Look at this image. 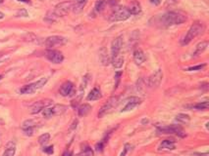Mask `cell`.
I'll use <instances>...</instances> for the list:
<instances>
[{"mask_svg":"<svg viewBox=\"0 0 209 156\" xmlns=\"http://www.w3.org/2000/svg\"><path fill=\"white\" fill-rule=\"evenodd\" d=\"M52 103L51 100H42V101H38L36 103H34L30 108V113L31 114H37L38 112L42 111L44 108H48L50 104Z\"/></svg>","mask_w":209,"mask_h":156,"instance_id":"13","label":"cell"},{"mask_svg":"<svg viewBox=\"0 0 209 156\" xmlns=\"http://www.w3.org/2000/svg\"><path fill=\"white\" fill-rule=\"evenodd\" d=\"M42 115L43 117L45 118H51L52 116H54V109H53V106L52 108H46L42 110Z\"/></svg>","mask_w":209,"mask_h":156,"instance_id":"30","label":"cell"},{"mask_svg":"<svg viewBox=\"0 0 209 156\" xmlns=\"http://www.w3.org/2000/svg\"><path fill=\"white\" fill-rule=\"evenodd\" d=\"M16 153V145L14 143H9L7 144V148L5 149L2 156H14Z\"/></svg>","mask_w":209,"mask_h":156,"instance_id":"27","label":"cell"},{"mask_svg":"<svg viewBox=\"0 0 209 156\" xmlns=\"http://www.w3.org/2000/svg\"><path fill=\"white\" fill-rule=\"evenodd\" d=\"M140 103H141V98H139V97H131V98H129L128 102H127V104L124 106V108L121 110V112L130 111V110L134 109L135 106H138Z\"/></svg>","mask_w":209,"mask_h":156,"instance_id":"14","label":"cell"},{"mask_svg":"<svg viewBox=\"0 0 209 156\" xmlns=\"http://www.w3.org/2000/svg\"><path fill=\"white\" fill-rule=\"evenodd\" d=\"M77 124H78V120H75L74 123L72 124V127H71V130H74L75 128H77Z\"/></svg>","mask_w":209,"mask_h":156,"instance_id":"41","label":"cell"},{"mask_svg":"<svg viewBox=\"0 0 209 156\" xmlns=\"http://www.w3.org/2000/svg\"><path fill=\"white\" fill-rule=\"evenodd\" d=\"M101 98V92H100V89L98 87H94L91 91L90 92V94L87 95L86 97V100L87 101H97Z\"/></svg>","mask_w":209,"mask_h":156,"instance_id":"20","label":"cell"},{"mask_svg":"<svg viewBox=\"0 0 209 156\" xmlns=\"http://www.w3.org/2000/svg\"><path fill=\"white\" fill-rule=\"evenodd\" d=\"M104 146H105V143H102V142H99L98 143H96V145H95V149L97 150V151H102L103 148H104Z\"/></svg>","mask_w":209,"mask_h":156,"instance_id":"37","label":"cell"},{"mask_svg":"<svg viewBox=\"0 0 209 156\" xmlns=\"http://www.w3.org/2000/svg\"><path fill=\"white\" fill-rule=\"evenodd\" d=\"M197 155H199V156H208V153L207 152H205V153H196Z\"/></svg>","mask_w":209,"mask_h":156,"instance_id":"45","label":"cell"},{"mask_svg":"<svg viewBox=\"0 0 209 156\" xmlns=\"http://www.w3.org/2000/svg\"><path fill=\"white\" fill-rule=\"evenodd\" d=\"M3 1H4V0H0V4H1V3H3Z\"/></svg>","mask_w":209,"mask_h":156,"instance_id":"47","label":"cell"},{"mask_svg":"<svg viewBox=\"0 0 209 156\" xmlns=\"http://www.w3.org/2000/svg\"><path fill=\"white\" fill-rule=\"evenodd\" d=\"M91 110V106L90 105V104H87V103H83V104H81L79 106V108H78V114H79V116H85V115H87L88 114V112H90Z\"/></svg>","mask_w":209,"mask_h":156,"instance_id":"24","label":"cell"},{"mask_svg":"<svg viewBox=\"0 0 209 156\" xmlns=\"http://www.w3.org/2000/svg\"><path fill=\"white\" fill-rule=\"evenodd\" d=\"M48 81L47 77H42L38 81L34 82V83L28 84L26 86H24L20 89V93L23 95H30V94H34L35 92H36L38 89L42 88Z\"/></svg>","mask_w":209,"mask_h":156,"instance_id":"4","label":"cell"},{"mask_svg":"<svg viewBox=\"0 0 209 156\" xmlns=\"http://www.w3.org/2000/svg\"><path fill=\"white\" fill-rule=\"evenodd\" d=\"M163 78V72L161 69H157L155 70L152 74L148 77L147 80V85L150 88H156L160 85V83L162 82Z\"/></svg>","mask_w":209,"mask_h":156,"instance_id":"10","label":"cell"},{"mask_svg":"<svg viewBox=\"0 0 209 156\" xmlns=\"http://www.w3.org/2000/svg\"><path fill=\"white\" fill-rule=\"evenodd\" d=\"M88 0H75L73 2V7H72V10H73L74 13L78 14L80 12H82L83 9L85 8V6L87 4Z\"/></svg>","mask_w":209,"mask_h":156,"instance_id":"19","label":"cell"},{"mask_svg":"<svg viewBox=\"0 0 209 156\" xmlns=\"http://www.w3.org/2000/svg\"><path fill=\"white\" fill-rule=\"evenodd\" d=\"M90 77H91V75L90 74H85L84 77H83V81H82V84H81V86H80V89H79V98H78V103H79V101H81V98H82V97H83V94H84V92H85V88H86V85H87V82H88V80H90Z\"/></svg>","mask_w":209,"mask_h":156,"instance_id":"21","label":"cell"},{"mask_svg":"<svg viewBox=\"0 0 209 156\" xmlns=\"http://www.w3.org/2000/svg\"><path fill=\"white\" fill-rule=\"evenodd\" d=\"M36 125V123L33 119H29V120H26L25 122H24L22 125V129L24 131V133H25V135L29 136V137L33 136Z\"/></svg>","mask_w":209,"mask_h":156,"instance_id":"15","label":"cell"},{"mask_svg":"<svg viewBox=\"0 0 209 156\" xmlns=\"http://www.w3.org/2000/svg\"><path fill=\"white\" fill-rule=\"evenodd\" d=\"M188 17L186 14L178 11H169L164 13L163 15L159 16L157 18V22L161 27L169 28L181 24L187 21Z\"/></svg>","mask_w":209,"mask_h":156,"instance_id":"1","label":"cell"},{"mask_svg":"<svg viewBox=\"0 0 209 156\" xmlns=\"http://www.w3.org/2000/svg\"><path fill=\"white\" fill-rule=\"evenodd\" d=\"M122 74H123L122 71H117V72L115 73V76H114V78H115V85H114L113 91H115V90L118 88L120 81H121V76H122Z\"/></svg>","mask_w":209,"mask_h":156,"instance_id":"33","label":"cell"},{"mask_svg":"<svg viewBox=\"0 0 209 156\" xmlns=\"http://www.w3.org/2000/svg\"><path fill=\"white\" fill-rule=\"evenodd\" d=\"M111 63H112V65H113L114 68H116V69L121 68L124 64V57L119 55V56L115 57V58L111 59Z\"/></svg>","mask_w":209,"mask_h":156,"instance_id":"25","label":"cell"},{"mask_svg":"<svg viewBox=\"0 0 209 156\" xmlns=\"http://www.w3.org/2000/svg\"><path fill=\"white\" fill-rule=\"evenodd\" d=\"M78 156H93V151L91 149V147L86 145L82 149V151L78 154Z\"/></svg>","mask_w":209,"mask_h":156,"instance_id":"29","label":"cell"},{"mask_svg":"<svg viewBox=\"0 0 209 156\" xmlns=\"http://www.w3.org/2000/svg\"><path fill=\"white\" fill-rule=\"evenodd\" d=\"M107 2L112 6V7H117V4H118V0H107Z\"/></svg>","mask_w":209,"mask_h":156,"instance_id":"39","label":"cell"},{"mask_svg":"<svg viewBox=\"0 0 209 156\" xmlns=\"http://www.w3.org/2000/svg\"><path fill=\"white\" fill-rule=\"evenodd\" d=\"M127 8H128L129 12L131 13V15H139L141 13L140 3L139 1H136V0H133Z\"/></svg>","mask_w":209,"mask_h":156,"instance_id":"16","label":"cell"},{"mask_svg":"<svg viewBox=\"0 0 209 156\" xmlns=\"http://www.w3.org/2000/svg\"><path fill=\"white\" fill-rule=\"evenodd\" d=\"M192 108H195V109H198V110H205L208 108V102H202V103H196L195 105L191 106Z\"/></svg>","mask_w":209,"mask_h":156,"instance_id":"32","label":"cell"},{"mask_svg":"<svg viewBox=\"0 0 209 156\" xmlns=\"http://www.w3.org/2000/svg\"><path fill=\"white\" fill-rule=\"evenodd\" d=\"M66 38L63 37V36H60V35H52V36H49L47 37L44 41V44L47 48H53V47H56V46H61V45H64L66 43Z\"/></svg>","mask_w":209,"mask_h":156,"instance_id":"8","label":"cell"},{"mask_svg":"<svg viewBox=\"0 0 209 156\" xmlns=\"http://www.w3.org/2000/svg\"><path fill=\"white\" fill-rule=\"evenodd\" d=\"M59 93L63 97H72L75 94V86L71 81H66L61 85Z\"/></svg>","mask_w":209,"mask_h":156,"instance_id":"12","label":"cell"},{"mask_svg":"<svg viewBox=\"0 0 209 156\" xmlns=\"http://www.w3.org/2000/svg\"><path fill=\"white\" fill-rule=\"evenodd\" d=\"M106 4H107V0H97V1L95 2V5H94L95 13H97V14L101 13L104 9H105Z\"/></svg>","mask_w":209,"mask_h":156,"instance_id":"26","label":"cell"},{"mask_svg":"<svg viewBox=\"0 0 209 156\" xmlns=\"http://www.w3.org/2000/svg\"><path fill=\"white\" fill-rule=\"evenodd\" d=\"M63 156H73V152L71 151H65L63 154Z\"/></svg>","mask_w":209,"mask_h":156,"instance_id":"42","label":"cell"},{"mask_svg":"<svg viewBox=\"0 0 209 156\" xmlns=\"http://www.w3.org/2000/svg\"><path fill=\"white\" fill-rule=\"evenodd\" d=\"M4 18V14L2 12H0V20H2Z\"/></svg>","mask_w":209,"mask_h":156,"instance_id":"46","label":"cell"},{"mask_svg":"<svg viewBox=\"0 0 209 156\" xmlns=\"http://www.w3.org/2000/svg\"><path fill=\"white\" fill-rule=\"evenodd\" d=\"M118 103H119V98L118 97L110 98L108 100V102L104 103L102 105V108H100V110L98 112V117L102 118L103 116H105L106 114H109L110 112H112L116 108V106L118 105Z\"/></svg>","mask_w":209,"mask_h":156,"instance_id":"5","label":"cell"},{"mask_svg":"<svg viewBox=\"0 0 209 156\" xmlns=\"http://www.w3.org/2000/svg\"><path fill=\"white\" fill-rule=\"evenodd\" d=\"M206 67L205 63H202V64H198V65H195V67H190V68H188L186 70L187 71H194V70H201L203 69L204 68Z\"/></svg>","mask_w":209,"mask_h":156,"instance_id":"34","label":"cell"},{"mask_svg":"<svg viewBox=\"0 0 209 156\" xmlns=\"http://www.w3.org/2000/svg\"><path fill=\"white\" fill-rule=\"evenodd\" d=\"M99 61L102 65H108L111 63V58L109 57L106 48H101V50L99 51Z\"/></svg>","mask_w":209,"mask_h":156,"instance_id":"18","label":"cell"},{"mask_svg":"<svg viewBox=\"0 0 209 156\" xmlns=\"http://www.w3.org/2000/svg\"><path fill=\"white\" fill-rule=\"evenodd\" d=\"M147 123H148V119H146V118L141 120V124H147Z\"/></svg>","mask_w":209,"mask_h":156,"instance_id":"44","label":"cell"},{"mask_svg":"<svg viewBox=\"0 0 209 156\" xmlns=\"http://www.w3.org/2000/svg\"><path fill=\"white\" fill-rule=\"evenodd\" d=\"M42 151H43V152H45V153H46V154H48V155H51V154H53V152H54L53 145H49V146H45V147H43Z\"/></svg>","mask_w":209,"mask_h":156,"instance_id":"36","label":"cell"},{"mask_svg":"<svg viewBox=\"0 0 209 156\" xmlns=\"http://www.w3.org/2000/svg\"><path fill=\"white\" fill-rule=\"evenodd\" d=\"M16 16H17V17H25V18H27V17H29V13H28V11L26 9H21V10H19L17 12Z\"/></svg>","mask_w":209,"mask_h":156,"instance_id":"35","label":"cell"},{"mask_svg":"<svg viewBox=\"0 0 209 156\" xmlns=\"http://www.w3.org/2000/svg\"><path fill=\"white\" fill-rule=\"evenodd\" d=\"M131 13L129 12L127 7H123V6H118L115 7L114 11L112 12V14L110 15L109 17V21L112 23L115 22H123L128 20L129 18L131 17Z\"/></svg>","mask_w":209,"mask_h":156,"instance_id":"3","label":"cell"},{"mask_svg":"<svg viewBox=\"0 0 209 156\" xmlns=\"http://www.w3.org/2000/svg\"><path fill=\"white\" fill-rule=\"evenodd\" d=\"M45 57L46 59L51 62L52 63H61L64 61V56L63 54L58 51V50H53V49H49L45 52Z\"/></svg>","mask_w":209,"mask_h":156,"instance_id":"9","label":"cell"},{"mask_svg":"<svg viewBox=\"0 0 209 156\" xmlns=\"http://www.w3.org/2000/svg\"><path fill=\"white\" fill-rule=\"evenodd\" d=\"M72 7H73V2L72 1H64L56 5L55 9L52 12L55 15V17L58 19L69 14V12L72 10Z\"/></svg>","mask_w":209,"mask_h":156,"instance_id":"6","label":"cell"},{"mask_svg":"<svg viewBox=\"0 0 209 156\" xmlns=\"http://www.w3.org/2000/svg\"><path fill=\"white\" fill-rule=\"evenodd\" d=\"M146 55H144L143 51L140 50V49H136V50L134 52V61H135V64L141 65L144 62H146Z\"/></svg>","mask_w":209,"mask_h":156,"instance_id":"17","label":"cell"},{"mask_svg":"<svg viewBox=\"0 0 209 156\" xmlns=\"http://www.w3.org/2000/svg\"><path fill=\"white\" fill-rule=\"evenodd\" d=\"M176 144L174 139H164V141L160 143L159 145V149H170L173 150L175 149Z\"/></svg>","mask_w":209,"mask_h":156,"instance_id":"22","label":"cell"},{"mask_svg":"<svg viewBox=\"0 0 209 156\" xmlns=\"http://www.w3.org/2000/svg\"><path fill=\"white\" fill-rule=\"evenodd\" d=\"M3 78V75H0V80H1Z\"/></svg>","mask_w":209,"mask_h":156,"instance_id":"48","label":"cell"},{"mask_svg":"<svg viewBox=\"0 0 209 156\" xmlns=\"http://www.w3.org/2000/svg\"><path fill=\"white\" fill-rule=\"evenodd\" d=\"M157 131L158 133L160 134H170V135H178L180 137H184V130L180 127V126H177V125H170V126H160V127H157Z\"/></svg>","mask_w":209,"mask_h":156,"instance_id":"7","label":"cell"},{"mask_svg":"<svg viewBox=\"0 0 209 156\" xmlns=\"http://www.w3.org/2000/svg\"><path fill=\"white\" fill-rule=\"evenodd\" d=\"M19 2H24V3H27V4H30V0H18Z\"/></svg>","mask_w":209,"mask_h":156,"instance_id":"43","label":"cell"},{"mask_svg":"<svg viewBox=\"0 0 209 156\" xmlns=\"http://www.w3.org/2000/svg\"><path fill=\"white\" fill-rule=\"evenodd\" d=\"M207 46H208V42H207V41H201V42L198 43V44L196 45L195 50L194 54H192V56L196 57V56L201 55V54L206 50Z\"/></svg>","mask_w":209,"mask_h":156,"instance_id":"23","label":"cell"},{"mask_svg":"<svg viewBox=\"0 0 209 156\" xmlns=\"http://www.w3.org/2000/svg\"><path fill=\"white\" fill-rule=\"evenodd\" d=\"M205 27L202 23L200 22H195L190 26L189 31L187 32V34L184 36V38L181 41L182 45H188L189 43H190L192 39H195V37H197L198 35H200L204 31Z\"/></svg>","mask_w":209,"mask_h":156,"instance_id":"2","label":"cell"},{"mask_svg":"<svg viewBox=\"0 0 209 156\" xmlns=\"http://www.w3.org/2000/svg\"><path fill=\"white\" fill-rule=\"evenodd\" d=\"M122 47H123V36L120 35L112 41V44H111V59H113V58H115V57L119 56Z\"/></svg>","mask_w":209,"mask_h":156,"instance_id":"11","label":"cell"},{"mask_svg":"<svg viewBox=\"0 0 209 156\" xmlns=\"http://www.w3.org/2000/svg\"><path fill=\"white\" fill-rule=\"evenodd\" d=\"M49 139H50V135L48 133H45V134H42L41 137L38 138V143H39V144L44 145L49 142Z\"/></svg>","mask_w":209,"mask_h":156,"instance_id":"31","label":"cell"},{"mask_svg":"<svg viewBox=\"0 0 209 156\" xmlns=\"http://www.w3.org/2000/svg\"><path fill=\"white\" fill-rule=\"evenodd\" d=\"M130 146H131V145L129 144V143L125 144V149H124V151H123V152L121 153V156H125V155H126V153H127V152H128L129 150H130V148H129V147H130Z\"/></svg>","mask_w":209,"mask_h":156,"instance_id":"38","label":"cell"},{"mask_svg":"<svg viewBox=\"0 0 209 156\" xmlns=\"http://www.w3.org/2000/svg\"><path fill=\"white\" fill-rule=\"evenodd\" d=\"M161 1H162V0H150V3L157 6V5H159L160 3H161Z\"/></svg>","mask_w":209,"mask_h":156,"instance_id":"40","label":"cell"},{"mask_svg":"<svg viewBox=\"0 0 209 156\" xmlns=\"http://www.w3.org/2000/svg\"><path fill=\"white\" fill-rule=\"evenodd\" d=\"M190 120V117L188 115V114L184 113H179L178 115L176 116V121H178L179 123H182V124H187Z\"/></svg>","mask_w":209,"mask_h":156,"instance_id":"28","label":"cell"}]
</instances>
